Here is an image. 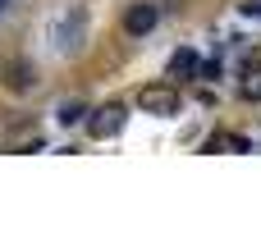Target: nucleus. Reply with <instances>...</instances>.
Instances as JSON below:
<instances>
[{"label":"nucleus","instance_id":"nucleus-4","mask_svg":"<svg viewBox=\"0 0 261 247\" xmlns=\"http://www.w3.org/2000/svg\"><path fill=\"white\" fill-rule=\"evenodd\" d=\"M193 73H202L197 69V55L193 50H174L170 55V78H193Z\"/></svg>","mask_w":261,"mask_h":247},{"label":"nucleus","instance_id":"nucleus-5","mask_svg":"<svg viewBox=\"0 0 261 247\" xmlns=\"http://www.w3.org/2000/svg\"><path fill=\"white\" fill-rule=\"evenodd\" d=\"M243 96H248V101H261V64H248V73H243Z\"/></svg>","mask_w":261,"mask_h":247},{"label":"nucleus","instance_id":"nucleus-2","mask_svg":"<svg viewBox=\"0 0 261 247\" xmlns=\"http://www.w3.org/2000/svg\"><path fill=\"white\" fill-rule=\"evenodd\" d=\"M124 119H128V115H124L119 105H101V110H92V119H87V133L106 142V138H115V133L124 128Z\"/></svg>","mask_w":261,"mask_h":247},{"label":"nucleus","instance_id":"nucleus-3","mask_svg":"<svg viewBox=\"0 0 261 247\" xmlns=\"http://www.w3.org/2000/svg\"><path fill=\"white\" fill-rule=\"evenodd\" d=\"M156 18H161L156 5H133V9L124 14V32H128V37H147V32L156 28Z\"/></svg>","mask_w":261,"mask_h":247},{"label":"nucleus","instance_id":"nucleus-1","mask_svg":"<svg viewBox=\"0 0 261 247\" xmlns=\"http://www.w3.org/2000/svg\"><path fill=\"white\" fill-rule=\"evenodd\" d=\"M138 105H142V115H179V92L165 87V83H156V87L138 92Z\"/></svg>","mask_w":261,"mask_h":247},{"label":"nucleus","instance_id":"nucleus-8","mask_svg":"<svg viewBox=\"0 0 261 247\" xmlns=\"http://www.w3.org/2000/svg\"><path fill=\"white\" fill-rule=\"evenodd\" d=\"M243 14H252V18H261V0H248V5H243Z\"/></svg>","mask_w":261,"mask_h":247},{"label":"nucleus","instance_id":"nucleus-7","mask_svg":"<svg viewBox=\"0 0 261 247\" xmlns=\"http://www.w3.org/2000/svg\"><path fill=\"white\" fill-rule=\"evenodd\" d=\"M9 87H28V64H9Z\"/></svg>","mask_w":261,"mask_h":247},{"label":"nucleus","instance_id":"nucleus-6","mask_svg":"<svg viewBox=\"0 0 261 247\" xmlns=\"http://www.w3.org/2000/svg\"><path fill=\"white\" fill-rule=\"evenodd\" d=\"M83 115H87V105H83V101H64V105H60V124H64V128H69V124H78Z\"/></svg>","mask_w":261,"mask_h":247},{"label":"nucleus","instance_id":"nucleus-9","mask_svg":"<svg viewBox=\"0 0 261 247\" xmlns=\"http://www.w3.org/2000/svg\"><path fill=\"white\" fill-rule=\"evenodd\" d=\"M0 9H5V0H0Z\"/></svg>","mask_w":261,"mask_h":247}]
</instances>
